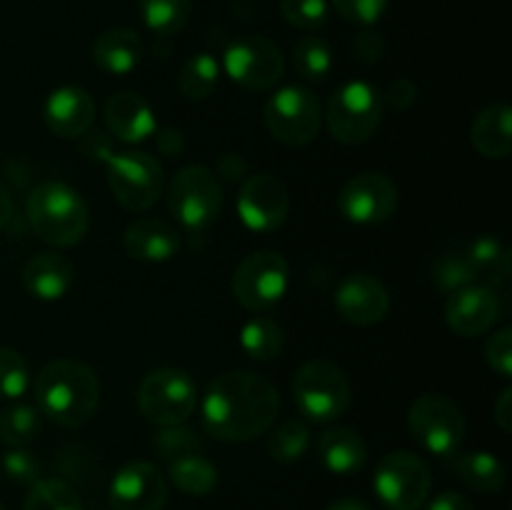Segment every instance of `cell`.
I'll use <instances>...</instances> for the list:
<instances>
[{
  "instance_id": "31",
  "label": "cell",
  "mask_w": 512,
  "mask_h": 510,
  "mask_svg": "<svg viewBox=\"0 0 512 510\" xmlns=\"http://www.w3.org/2000/svg\"><path fill=\"white\" fill-rule=\"evenodd\" d=\"M293 68L308 83H323L333 70V48L318 35H305L293 45Z\"/></svg>"
},
{
  "instance_id": "33",
  "label": "cell",
  "mask_w": 512,
  "mask_h": 510,
  "mask_svg": "<svg viewBox=\"0 0 512 510\" xmlns=\"http://www.w3.org/2000/svg\"><path fill=\"white\" fill-rule=\"evenodd\" d=\"M193 0H140V15L148 30L158 35H175L188 25Z\"/></svg>"
},
{
  "instance_id": "43",
  "label": "cell",
  "mask_w": 512,
  "mask_h": 510,
  "mask_svg": "<svg viewBox=\"0 0 512 510\" xmlns=\"http://www.w3.org/2000/svg\"><path fill=\"white\" fill-rule=\"evenodd\" d=\"M353 53L360 63H380L385 55V38L375 28H363L353 38Z\"/></svg>"
},
{
  "instance_id": "10",
  "label": "cell",
  "mask_w": 512,
  "mask_h": 510,
  "mask_svg": "<svg viewBox=\"0 0 512 510\" xmlns=\"http://www.w3.org/2000/svg\"><path fill=\"white\" fill-rule=\"evenodd\" d=\"M288 285V260L278 250H255L245 255L233 273L235 300L253 313L275 308L288 293Z\"/></svg>"
},
{
  "instance_id": "24",
  "label": "cell",
  "mask_w": 512,
  "mask_h": 510,
  "mask_svg": "<svg viewBox=\"0 0 512 510\" xmlns=\"http://www.w3.org/2000/svg\"><path fill=\"white\" fill-rule=\"evenodd\" d=\"M512 110L508 103H495L480 110L470 125V143L483 158L503 160L512 150Z\"/></svg>"
},
{
  "instance_id": "46",
  "label": "cell",
  "mask_w": 512,
  "mask_h": 510,
  "mask_svg": "<svg viewBox=\"0 0 512 510\" xmlns=\"http://www.w3.org/2000/svg\"><path fill=\"white\" fill-rule=\"evenodd\" d=\"M245 173H248V160L240 153H223L218 158V173L215 175H220L228 183H238Z\"/></svg>"
},
{
  "instance_id": "49",
  "label": "cell",
  "mask_w": 512,
  "mask_h": 510,
  "mask_svg": "<svg viewBox=\"0 0 512 510\" xmlns=\"http://www.w3.org/2000/svg\"><path fill=\"white\" fill-rule=\"evenodd\" d=\"M15 215V203H13V195H10L8 185L0 180V230L8 228V223L13 220Z\"/></svg>"
},
{
  "instance_id": "37",
  "label": "cell",
  "mask_w": 512,
  "mask_h": 510,
  "mask_svg": "<svg viewBox=\"0 0 512 510\" xmlns=\"http://www.w3.org/2000/svg\"><path fill=\"white\" fill-rule=\"evenodd\" d=\"M153 450L158 453V458L170 463V460L180 458V455L200 453L203 450V440L185 423L165 425V428H158V433L153 435Z\"/></svg>"
},
{
  "instance_id": "45",
  "label": "cell",
  "mask_w": 512,
  "mask_h": 510,
  "mask_svg": "<svg viewBox=\"0 0 512 510\" xmlns=\"http://www.w3.org/2000/svg\"><path fill=\"white\" fill-rule=\"evenodd\" d=\"M153 135H155V145H158V150L163 155H168V158H178V155L185 150V138L178 128H170V125L160 128L158 125Z\"/></svg>"
},
{
  "instance_id": "51",
  "label": "cell",
  "mask_w": 512,
  "mask_h": 510,
  "mask_svg": "<svg viewBox=\"0 0 512 510\" xmlns=\"http://www.w3.org/2000/svg\"><path fill=\"white\" fill-rule=\"evenodd\" d=\"M0 510H5V508H3V505H0Z\"/></svg>"
},
{
  "instance_id": "11",
  "label": "cell",
  "mask_w": 512,
  "mask_h": 510,
  "mask_svg": "<svg viewBox=\"0 0 512 510\" xmlns=\"http://www.w3.org/2000/svg\"><path fill=\"white\" fill-rule=\"evenodd\" d=\"M430 468L410 450H393L378 463L373 488L388 510H420L430 495Z\"/></svg>"
},
{
  "instance_id": "35",
  "label": "cell",
  "mask_w": 512,
  "mask_h": 510,
  "mask_svg": "<svg viewBox=\"0 0 512 510\" xmlns=\"http://www.w3.org/2000/svg\"><path fill=\"white\" fill-rule=\"evenodd\" d=\"M433 283L440 293H455L465 285L478 283V270L470 263L465 250H448L433 263Z\"/></svg>"
},
{
  "instance_id": "44",
  "label": "cell",
  "mask_w": 512,
  "mask_h": 510,
  "mask_svg": "<svg viewBox=\"0 0 512 510\" xmlns=\"http://www.w3.org/2000/svg\"><path fill=\"white\" fill-rule=\"evenodd\" d=\"M383 95V105L398 110V113H405V110L413 108L418 103V85L408 78H398L388 85V90Z\"/></svg>"
},
{
  "instance_id": "30",
  "label": "cell",
  "mask_w": 512,
  "mask_h": 510,
  "mask_svg": "<svg viewBox=\"0 0 512 510\" xmlns=\"http://www.w3.org/2000/svg\"><path fill=\"white\" fill-rule=\"evenodd\" d=\"M43 430V413L35 405L15 403L0 410V440L8 448H25Z\"/></svg>"
},
{
  "instance_id": "4",
  "label": "cell",
  "mask_w": 512,
  "mask_h": 510,
  "mask_svg": "<svg viewBox=\"0 0 512 510\" xmlns=\"http://www.w3.org/2000/svg\"><path fill=\"white\" fill-rule=\"evenodd\" d=\"M353 390L348 375L328 358L305 360L293 375V400L313 423H330L348 410Z\"/></svg>"
},
{
  "instance_id": "42",
  "label": "cell",
  "mask_w": 512,
  "mask_h": 510,
  "mask_svg": "<svg viewBox=\"0 0 512 510\" xmlns=\"http://www.w3.org/2000/svg\"><path fill=\"white\" fill-rule=\"evenodd\" d=\"M485 360L490 368L500 375V378H510L512 375V328L505 325L498 333L490 335L485 343Z\"/></svg>"
},
{
  "instance_id": "22",
  "label": "cell",
  "mask_w": 512,
  "mask_h": 510,
  "mask_svg": "<svg viewBox=\"0 0 512 510\" xmlns=\"http://www.w3.org/2000/svg\"><path fill=\"white\" fill-rule=\"evenodd\" d=\"M180 233L170 223L158 218H140L125 228L123 248L133 260L143 263H165L180 250Z\"/></svg>"
},
{
  "instance_id": "27",
  "label": "cell",
  "mask_w": 512,
  "mask_h": 510,
  "mask_svg": "<svg viewBox=\"0 0 512 510\" xmlns=\"http://www.w3.org/2000/svg\"><path fill=\"white\" fill-rule=\"evenodd\" d=\"M168 475L175 488L188 495H198V498L213 493L215 485H218V470L200 453L180 455V458L170 460Z\"/></svg>"
},
{
  "instance_id": "50",
  "label": "cell",
  "mask_w": 512,
  "mask_h": 510,
  "mask_svg": "<svg viewBox=\"0 0 512 510\" xmlns=\"http://www.w3.org/2000/svg\"><path fill=\"white\" fill-rule=\"evenodd\" d=\"M325 510H370V505L360 498H340L330 503Z\"/></svg>"
},
{
  "instance_id": "18",
  "label": "cell",
  "mask_w": 512,
  "mask_h": 510,
  "mask_svg": "<svg viewBox=\"0 0 512 510\" xmlns=\"http://www.w3.org/2000/svg\"><path fill=\"white\" fill-rule=\"evenodd\" d=\"M335 310L340 318L350 325H368L380 323L390 310L388 288L378 278L365 273L348 275L335 290Z\"/></svg>"
},
{
  "instance_id": "12",
  "label": "cell",
  "mask_w": 512,
  "mask_h": 510,
  "mask_svg": "<svg viewBox=\"0 0 512 510\" xmlns=\"http://www.w3.org/2000/svg\"><path fill=\"white\" fill-rule=\"evenodd\" d=\"M108 183L125 210L143 213L153 208L165 188L163 165L148 153H113L108 160Z\"/></svg>"
},
{
  "instance_id": "28",
  "label": "cell",
  "mask_w": 512,
  "mask_h": 510,
  "mask_svg": "<svg viewBox=\"0 0 512 510\" xmlns=\"http://www.w3.org/2000/svg\"><path fill=\"white\" fill-rule=\"evenodd\" d=\"M470 263L478 270V280H488L490 288L508 283L510 278V250L495 235H480L465 248Z\"/></svg>"
},
{
  "instance_id": "40",
  "label": "cell",
  "mask_w": 512,
  "mask_h": 510,
  "mask_svg": "<svg viewBox=\"0 0 512 510\" xmlns=\"http://www.w3.org/2000/svg\"><path fill=\"white\" fill-rule=\"evenodd\" d=\"M330 3L348 23L360 28H373L388 10V0H330Z\"/></svg>"
},
{
  "instance_id": "2",
  "label": "cell",
  "mask_w": 512,
  "mask_h": 510,
  "mask_svg": "<svg viewBox=\"0 0 512 510\" xmlns=\"http://www.w3.org/2000/svg\"><path fill=\"white\" fill-rule=\"evenodd\" d=\"M35 408L63 428H80L100 403V380L83 360L58 358L40 368L33 383Z\"/></svg>"
},
{
  "instance_id": "7",
  "label": "cell",
  "mask_w": 512,
  "mask_h": 510,
  "mask_svg": "<svg viewBox=\"0 0 512 510\" xmlns=\"http://www.w3.org/2000/svg\"><path fill=\"white\" fill-rule=\"evenodd\" d=\"M223 185L205 165H185L173 175L168 188V210L185 230L210 228L223 210Z\"/></svg>"
},
{
  "instance_id": "23",
  "label": "cell",
  "mask_w": 512,
  "mask_h": 510,
  "mask_svg": "<svg viewBox=\"0 0 512 510\" xmlns=\"http://www.w3.org/2000/svg\"><path fill=\"white\" fill-rule=\"evenodd\" d=\"M93 60L110 75H128L143 60V40L130 28H110L93 43Z\"/></svg>"
},
{
  "instance_id": "36",
  "label": "cell",
  "mask_w": 512,
  "mask_h": 510,
  "mask_svg": "<svg viewBox=\"0 0 512 510\" xmlns=\"http://www.w3.org/2000/svg\"><path fill=\"white\" fill-rule=\"evenodd\" d=\"M310 445V430L308 425L300 420H285L278 428H273L268 438V453L270 458L278 463H298L305 455Z\"/></svg>"
},
{
  "instance_id": "47",
  "label": "cell",
  "mask_w": 512,
  "mask_h": 510,
  "mask_svg": "<svg viewBox=\"0 0 512 510\" xmlns=\"http://www.w3.org/2000/svg\"><path fill=\"white\" fill-rule=\"evenodd\" d=\"M425 510H475V505L465 498L463 493H455V490H445V493L435 495L428 503Z\"/></svg>"
},
{
  "instance_id": "5",
  "label": "cell",
  "mask_w": 512,
  "mask_h": 510,
  "mask_svg": "<svg viewBox=\"0 0 512 510\" xmlns=\"http://www.w3.org/2000/svg\"><path fill=\"white\" fill-rule=\"evenodd\" d=\"M383 113L385 105L380 90L365 80H350L330 98L325 125L338 143L363 145L378 133Z\"/></svg>"
},
{
  "instance_id": "34",
  "label": "cell",
  "mask_w": 512,
  "mask_h": 510,
  "mask_svg": "<svg viewBox=\"0 0 512 510\" xmlns=\"http://www.w3.org/2000/svg\"><path fill=\"white\" fill-rule=\"evenodd\" d=\"M23 510H85L73 485L60 478H40L30 485Z\"/></svg>"
},
{
  "instance_id": "13",
  "label": "cell",
  "mask_w": 512,
  "mask_h": 510,
  "mask_svg": "<svg viewBox=\"0 0 512 510\" xmlns=\"http://www.w3.org/2000/svg\"><path fill=\"white\" fill-rule=\"evenodd\" d=\"M223 68L240 88L270 90L283 80L285 55L265 35H240L225 48Z\"/></svg>"
},
{
  "instance_id": "8",
  "label": "cell",
  "mask_w": 512,
  "mask_h": 510,
  "mask_svg": "<svg viewBox=\"0 0 512 510\" xmlns=\"http://www.w3.org/2000/svg\"><path fill=\"white\" fill-rule=\"evenodd\" d=\"M195 405L198 388L185 370L158 368L145 375L138 388L140 415L158 428L188 423Z\"/></svg>"
},
{
  "instance_id": "9",
  "label": "cell",
  "mask_w": 512,
  "mask_h": 510,
  "mask_svg": "<svg viewBox=\"0 0 512 510\" xmlns=\"http://www.w3.org/2000/svg\"><path fill=\"white\" fill-rule=\"evenodd\" d=\"M408 425L413 438L428 453L450 458L465 440V415L455 400L443 393H425L410 405Z\"/></svg>"
},
{
  "instance_id": "6",
  "label": "cell",
  "mask_w": 512,
  "mask_h": 510,
  "mask_svg": "<svg viewBox=\"0 0 512 510\" xmlns=\"http://www.w3.org/2000/svg\"><path fill=\"white\" fill-rule=\"evenodd\" d=\"M268 133L290 148H305L313 143L323 125L320 100L308 85H285L275 90L263 108Z\"/></svg>"
},
{
  "instance_id": "1",
  "label": "cell",
  "mask_w": 512,
  "mask_h": 510,
  "mask_svg": "<svg viewBox=\"0 0 512 510\" xmlns=\"http://www.w3.org/2000/svg\"><path fill=\"white\" fill-rule=\"evenodd\" d=\"M280 393L268 378L250 370H228L208 385L203 398V425L215 440L248 443L273 428Z\"/></svg>"
},
{
  "instance_id": "19",
  "label": "cell",
  "mask_w": 512,
  "mask_h": 510,
  "mask_svg": "<svg viewBox=\"0 0 512 510\" xmlns=\"http://www.w3.org/2000/svg\"><path fill=\"white\" fill-rule=\"evenodd\" d=\"M43 118L50 133L58 138H83L95 120L93 95L80 85H60L45 100Z\"/></svg>"
},
{
  "instance_id": "15",
  "label": "cell",
  "mask_w": 512,
  "mask_h": 510,
  "mask_svg": "<svg viewBox=\"0 0 512 510\" xmlns=\"http://www.w3.org/2000/svg\"><path fill=\"white\" fill-rule=\"evenodd\" d=\"M290 195L283 180L270 173L250 175L238 195V215L243 225L255 233H273L285 223Z\"/></svg>"
},
{
  "instance_id": "26",
  "label": "cell",
  "mask_w": 512,
  "mask_h": 510,
  "mask_svg": "<svg viewBox=\"0 0 512 510\" xmlns=\"http://www.w3.org/2000/svg\"><path fill=\"white\" fill-rule=\"evenodd\" d=\"M453 470L473 493H500L505 485V465L488 450H470V453L460 455L455 453Z\"/></svg>"
},
{
  "instance_id": "20",
  "label": "cell",
  "mask_w": 512,
  "mask_h": 510,
  "mask_svg": "<svg viewBox=\"0 0 512 510\" xmlns=\"http://www.w3.org/2000/svg\"><path fill=\"white\" fill-rule=\"evenodd\" d=\"M105 128L113 133L115 140L120 143L138 145L148 140L158 128L155 120V110L150 108L148 100L135 90H120V93L110 95L105 103Z\"/></svg>"
},
{
  "instance_id": "29",
  "label": "cell",
  "mask_w": 512,
  "mask_h": 510,
  "mask_svg": "<svg viewBox=\"0 0 512 510\" xmlns=\"http://www.w3.org/2000/svg\"><path fill=\"white\" fill-rule=\"evenodd\" d=\"M220 80V65L218 60L210 53H195L193 58H188L180 68L178 75V93L185 100H208L213 95V90L218 88Z\"/></svg>"
},
{
  "instance_id": "41",
  "label": "cell",
  "mask_w": 512,
  "mask_h": 510,
  "mask_svg": "<svg viewBox=\"0 0 512 510\" xmlns=\"http://www.w3.org/2000/svg\"><path fill=\"white\" fill-rule=\"evenodd\" d=\"M3 470L15 485H33L40 480V463L30 450L25 448H10L3 455Z\"/></svg>"
},
{
  "instance_id": "3",
  "label": "cell",
  "mask_w": 512,
  "mask_h": 510,
  "mask_svg": "<svg viewBox=\"0 0 512 510\" xmlns=\"http://www.w3.org/2000/svg\"><path fill=\"white\" fill-rule=\"evenodd\" d=\"M25 215L43 243L73 248L90 228V210L83 195L63 180H45L28 193Z\"/></svg>"
},
{
  "instance_id": "16",
  "label": "cell",
  "mask_w": 512,
  "mask_h": 510,
  "mask_svg": "<svg viewBox=\"0 0 512 510\" xmlns=\"http://www.w3.org/2000/svg\"><path fill=\"white\" fill-rule=\"evenodd\" d=\"M500 313H503V303L498 293L483 283L455 290L445 303V323L455 335H463V338L488 333L500 320Z\"/></svg>"
},
{
  "instance_id": "21",
  "label": "cell",
  "mask_w": 512,
  "mask_h": 510,
  "mask_svg": "<svg viewBox=\"0 0 512 510\" xmlns=\"http://www.w3.org/2000/svg\"><path fill=\"white\" fill-rule=\"evenodd\" d=\"M75 283V265L65 255L55 250L33 255L23 268V285L28 295L43 300V303H55L65 298Z\"/></svg>"
},
{
  "instance_id": "14",
  "label": "cell",
  "mask_w": 512,
  "mask_h": 510,
  "mask_svg": "<svg viewBox=\"0 0 512 510\" xmlns=\"http://www.w3.org/2000/svg\"><path fill=\"white\" fill-rule=\"evenodd\" d=\"M338 210L355 225L385 223L398 210V185L380 170H365L343 185Z\"/></svg>"
},
{
  "instance_id": "25",
  "label": "cell",
  "mask_w": 512,
  "mask_h": 510,
  "mask_svg": "<svg viewBox=\"0 0 512 510\" xmlns=\"http://www.w3.org/2000/svg\"><path fill=\"white\" fill-rule=\"evenodd\" d=\"M318 458L335 475H353L368 460V448L358 430L330 428L318 440Z\"/></svg>"
},
{
  "instance_id": "17",
  "label": "cell",
  "mask_w": 512,
  "mask_h": 510,
  "mask_svg": "<svg viewBox=\"0 0 512 510\" xmlns=\"http://www.w3.org/2000/svg\"><path fill=\"white\" fill-rule=\"evenodd\" d=\"M165 500H168V483L148 460L123 465L110 483L113 510H163Z\"/></svg>"
},
{
  "instance_id": "39",
  "label": "cell",
  "mask_w": 512,
  "mask_h": 510,
  "mask_svg": "<svg viewBox=\"0 0 512 510\" xmlns=\"http://www.w3.org/2000/svg\"><path fill=\"white\" fill-rule=\"evenodd\" d=\"M280 13L300 30H318L328 20V0H280Z\"/></svg>"
},
{
  "instance_id": "48",
  "label": "cell",
  "mask_w": 512,
  "mask_h": 510,
  "mask_svg": "<svg viewBox=\"0 0 512 510\" xmlns=\"http://www.w3.org/2000/svg\"><path fill=\"white\" fill-rule=\"evenodd\" d=\"M495 423L503 428V433L512 430V388H505L500 398L495 400Z\"/></svg>"
},
{
  "instance_id": "32",
  "label": "cell",
  "mask_w": 512,
  "mask_h": 510,
  "mask_svg": "<svg viewBox=\"0 0 512 510\" xmlns=\"http://www.w3.org/2000/svg\"><path fill=\"white\" fill-rule=\"evenodd\" d=\"M285 335L273 318L255 315L240 330V345L253 360H273L283 350Z\"/></svg>"
},
{
  "instance_id": "38",
  "label": "cell",
  "mask_w": 512,
  "mask_h": 510,
  "mask_svg": "<svg viewBox=\"0 0 512 510\" xmlns=\"http://www.w3.org/2000/svg\"><path fill=\"white\" fill-rule=\"evenodd\" d=\"M30 388V368L15 348L0 345V398L18 400Z\"/></svg>"
}]
</instances>
